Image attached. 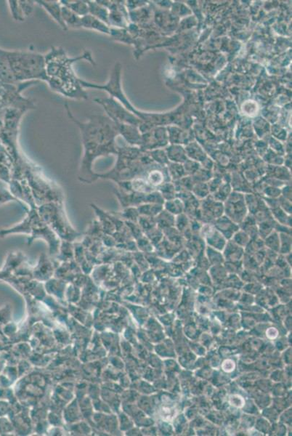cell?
Masks as SVG:
<instances>
[{"mask_svg": "<svg viewBox=\"0 0 292 436\" xmlns=\"http://www.w3.org/2000/svg\"><path fill=\"white\" fill-rule=\"evenodd\" d=\"M39 3H40V4L42 3V6L45 7L46 10H47L49 13H50L51 16H53L57 20V22L60 23V24L62 25L63 27H64V25L62 24L64 21H63L62 15H61V10L59 8V5L54 3V2H49L50 3H49L48 2H39Z\"/></svg>", "mask_w": 292, "mask_h": 436, "instance_id": "4", "label": "cell"}, {"mask_svg": "<svg viewBox=\"0 0 292 436\" xmlns=\"http://www.w3.org/2000/svg\"><path fill=\"white\" fill-rule=\"evenodd\" d=\"M13 57V69L16 78L25 79H42L47 81L45 72V61L40 54L19 52Z\"/></svg>", "mask_w": 292, "mask_h": 436, "instance_id": "2", "label": "cell"}, {"mask_svg": "<svg viewBox=\"0 0 292 436\" xmlns=\"http://www.w3.org/2000/svg\"><path fill=\"white\" fill-rule=\"evenodd\" d=\"M223 364L226 365V366H222L224 371L226 372H230V371H233L234 368H235V363L230 360H227L223 363Z\"/></svg>", "mask_w": 292, "mask_h": 436, "instance_id": "7", "label": "cell"}, {"mask_svg": "<svg viewBox=\"0 0 292 436\" xmlns=\"http://www.w3.org/2000/svg\"><path fill=\"white\" fill-rule=\"evenodd\" d=\"M75 61L69 59L63 49L52 50L45 60L47 81L52 89L66 96L87 98V94L81 90L79 79L76 77L72 68Z\"/></svg>", "mask_w": 292, "mask_h": 436, "instance_id": "1", "label": "cell"}, {"mask_svg": "<svg viewBox=\"0 0 292 436\" xmlns=\"http://www.w3.org/2000/svg\"><path fill=\"white\" fill-rule=\"evenodd\" d=\"M230 403L231 405L237 406V408L242 407L244 404V401L241 396H232L230 397Z\"/></svg>", "mask_w": 292, "mask_h": 436, "instance_id": "6", "label": "cell"}, {"mask_svg": "<svg viewBox=\"0 0 292 436\" xmlns=\"http://www.w3.org/2000/svg\"><path fill=\"white\" fill-rule=\"evenodd\" d=\"M68 6H69V10L71 9L73 12L77 13L79 15H82V16L87 14L88 12V7L82 2L70 3Z\"/></svg>", "mask_w": 292, "mask_h": 436, "instance_id": "5", "label": "cell"}, {"mask_svg": "<svg viewBox=\"0 0 292 436\" xmlns=\"http://www.w3.org/2000/svg\"><path fill=\"white\" fill-rule=\"evenodd\" d=\"M81 26H85L86 28H90V29H97V30L102 31L103 33H107V34L109 32V29L105 24L99 21L98 20L95 19V18L91 17V16H85V17L81 18Z\"/></svg>", "mask_w": 292, "mask_h": 436, "instance_id": "3", "label": "cell"}]
</instances>
